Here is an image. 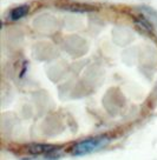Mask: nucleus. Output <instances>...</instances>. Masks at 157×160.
I'll use <instances>...</instances> for the list:
<instances>
[{"label":"nucleus","instance_id":"nucleus-2","mask_svg":"<svg viewBox=\"0 0 157 160\" xmlns=\"http://www.w3.org/2000/svg\"><path fill=\"white\" fill-rule=\"evenodd\" d=\"M26 153L33 155L43 154V153H51L53 151L60 150V146L56 145H47V144H30V145L25 146Z\"/></svg>","mask_w":157,"mask_h":160},{"label":"nucleus","instance_id":"nucleus-3","mask_svg":"<svg viewBox=\"0 0 157 160\" xmlns=\"http://www.w3.org/2000/svg\"><path fill=\"white\" fill-rule=\"evenodd\" d=\"M29 6L27 5H23V6H19V7H15L13 10L11 11L10 13V19L13 20V21H17V20L21 19V18H24L27 13H29Z\"/></svg>","mask_w":157,"mask_h":160},{"label":"nucleus","instance_id":"nucleus-1","mask_svg":"<svg viewBox=\"0 0 157 160\" xmlns=\"http://www.w3.org/2000/svg\"><path fill=\"white\" fill-rule=\"evenodd\" d=\"M110 139L107 137H96V138H89V139L78 141L72 146L70 150L71 154L73 155H85L90 154L92 152H96L98 150H102L103 147L109 144Z\"/></svg>","mask_w":157,"mask_h":160}]
</instances>
